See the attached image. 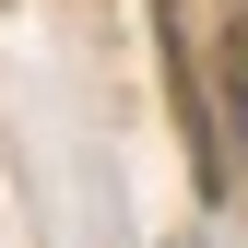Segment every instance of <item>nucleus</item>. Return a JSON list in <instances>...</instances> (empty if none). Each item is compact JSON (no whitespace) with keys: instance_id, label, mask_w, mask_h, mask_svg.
<instances>
[{"instance_id":"nucleus-1","label":"nucleus","mask_w":248,"mask_h":248,"mask_svg":"<svg viewBox=\"0 0 248 248\" xmlns=\"http://www.w3.org/2000/svg\"><path fill=\"white\" fill-rule=\"evenodd\" d=\"M225 59H236V71H225V83H236V107H248V24H236V47H225Z\"/></svg>"}]
</instances>
